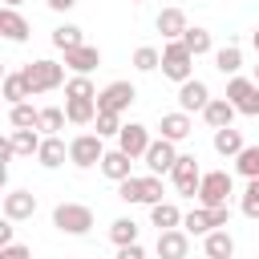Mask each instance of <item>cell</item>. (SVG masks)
I'll return each instance as SVG.
<instances>
[{
	"label": "cell",
	"instance_id": "obj_1",
	"mask_svg": "<svg viewBox=\"0 0 259 259\" xmlns=\"http://www.w3.org/2000/svg\"><path fill=\"white\" fill-rule=\"evenodd\" d=\"M65 69H69V65H57V61L40 57V61H28L20 73H24L28 89H32V97H40V93H53V89L65 85Z\"/></svg>",
	"mask_w": 259,
	"mask_h": 259
},
{
	"label": "cell",
	"instance_id": "obj_2",
	"mask_svg": "<svg viewBox=\"0 0 259 259\" xmlns=\"http://www.w3.org/2000/svg\"><path fill=\"white\" fill-rule=\"evenodd\" d=\"M53 227L61 235H89L93 231V210L85 202H57L53 206Z\"/></svg>",
	"mask_w": 259,
	"mask_h": 259
},
{
	"label": "cell",
	"instance_id": "obj_3",
	"mask_svg": "<svg viewBox=\"0 0 259 259\" xmlns=\"http://www.w3.org/2000/svg\"><path fill=\"white\" fill-rule=\"evenodd\" d=\"M219 227H231V202L227 206H194L182 214V231L186 235H210Z\"/></svg>",
	"mask_w": 259,
	"mask_h": 259
},
{
	"label": "cell",
	"instance_id": "obj_4",
	"mask_svg": "<svg viewBox=\"0 0 259 259\" xmlns=\"http://www.w3.org/2000/svg\"><path fill=\"white\" fill-rule=\"evenodd\" d=\"M162 77H170V81H190L194 77V53L182 45V40H166L162 45Z\"/></svg>",
	"mask_w": 259,
	"mask_h": 259
},
{
	"label": "cell",
	"instance_id": "obj_5",
	"mask_svg": "<svg viewBox=\"0 0 259 259\" xmlns=\"http://www.w3.org/2000/svg\"><path fill=\"white\" fill-rule=\"evenodd\" d=\"M231 194H235L231 174H227V170H206L202 182H198V194H194V198H198V206H227Z\"/></svg>",
	"mask_w": 259,
	"mask_h": 259
},
{
	"label": "cell",
	"instance_id": "obj_6",
	"mask_svg": "<svg viewBox=\"0 0 259 259\" xmlns=\"http://www.w3.org/2000/svg\"><path fill=\"white\" fill-rule=\"evenodd\" d=\"M117 198L121 202H146V206H154V202H162V178L158 174H146V178H121L117 182Z\"/></svg>",
	"mask_w": 259,
	"mask_h": 259
},
{
	"label": "cell",
	"instance_id": "obj_7",
	"mask_svg": "<svg viewBox=\"0 0 259 259\" xmlns=\"http://www.w3.org/2000/svg\"><path fill=\"white\" fill-rule=\"evenodd\" d=\"M101 158H105V138H101V134H77V138L69 142V162H73L77 170L101 166Z\"/></svg>",
	"mask_w": 259,
	"mask_h": 259
},
{
	"label": "cell",
	"instance_id": "obj_8",
	"mask_svg": "<svg viewBox=\"0 0 259 259\" xmlns=\"http://www.w3.org/2000/svg\"><path fill=\"white\" fill-rule=\"evenodd\" d=\"M255 97H259V85H255V77H231L227 81V101L239 109V113H247V117H255L259 113V105H255Z\"/></svg>",
	"mask_w": 259,
	"mask_h": 259
},
{
	"label": "cell",
	"instance_id": "obj_9",
	"mask_svg": "<svg viewBox=\"0 0 259 259\" xmlns=\"http://www.w3.org/2000/svg\"><path fill=\"white\" fill-rule=\"evenodd\" d=\"M170 182H174V190L178 194H198V182H202V170H198V158L194 154H178V162H174V170H170Z\"/></svg>",
	"mask_w": 259,
	"mask_h": 259
},
{
	"label": "cell",
	"instance_id": "obj_10",
	"mask_svg": "<svg viewBox=\"0 0 259 259\" xmlns=\"http://www.w3.org/2000/svg\"><path fill=\"white\" fill-rule=\"evenodd\" d=\"M134 97H138V89H134L130 81H109V85L97 93V109H105V113H125V109L134 105Z\"/></svg>",
	"mask_w": 259,
	"mask_h": 259
},
{
	"label": "cell",
	"instance_id": "obj_11",
	"mask_svg": "<svg viewBox=\"0 0 259 259\" xmlns=\"http://www.w3.org/2000/svg\"><path fill=\"white\" fill-rule=\"evenodd\" d=\"M150 130L142 125V121H125L121 125V134H117V150H125L130 158H146V150H150Z\"/></svg>",
	"mask_w": 259,
	"mask_h": 259
},
{
	"label": "cell",
	"instance_id": "obj_12",
	"mask_svg": "<svg viewBox=\"0 0 259 259\" xmlns=\"http://www.w3.org/2000/svg\"><path fill=\"white\" fill-rule=\"evenodd\" d=\"M174 146H178V142H170V138L150 142V150H146L150 174H170V170H174V162H178V150H174Z\"/></svg>",
	"mask_w": 259,
	"mask_h": 259
},
{
	"label": "cell",
	"instance_id": "obj_13",
	"mask_svg": "<svg viewBox=\"0 0 259 259\" xmlns=\"http://www.w3.org/2000/svg\"><path fill=\"white\" fill-rule=\"evenodd\" d=\"M206 101H210L206 81L190 77V81H182V85H178V109H186V113H202V109H206Z\"/></svg>",
	"mask_w": 259,
	"mask_h": 259
},
{
	"label": "cell",
	"instance_id": "obj_14",
	"mask_svg": "<svg viewBox=\"0 0 259 259\" xmlns=\"http://www.w3.org/2000/svg\"><path fill=\"white\" fill-rule=\"evenodd\" d=\"M32 214H36V194H32V190H8V194H4V219L24 223V219H32Z\"/></svg>",
	"mask_w": 259,
	"mask_h": 259
},
{
	"label": "cell",
	"instance_id": "obj_15",
	"mask_svg": "<svg viewBox=\"0 0 259 259\" xmlns=\"http://www.w3.org/2000/svg\"><path fill=\"white\" fill-rule=\"evenodd\" d=\"M186 251H190V235L182 227L158 231V259H186Z\"/></svg>",
	"mask_w": 259,
	"mask_h": 259
},
{
	"label": "cell",
	"instance_id": "obj_16",
	"mask_svg": "<svg viewBox=\"0 0 259 259\" xmlns=\"http://www.w3.org/2000/svg\"><path fill=\"white\" fill-rule=\"evenodd\" d=\"M28 32H32V24L16 12V8H0V36L4 40H12V45H20V40H28Z\"/></svg>",
	"mask_w": 259,
	"mask_h": 259
},
{
	"label": "cell",
	"instance_id": "obj_17",
	"mask_svg": "<svg viewBox=\"0 0 259 259\" xmlns=\"http://www.w3.org/2000/svg\"><path fill=\"white\" fill-rule=\"evenodd\" d=\"M154 28L162 32V40H182V32H186L190 24H186V12H182V8H162L158 20H154Z\"/></svg>",
	"mask_w": 259,
	"mask_h": 259
},
{
	"label": "cell",
	"instance_id": "obj_18",
	"mask_svg": "<svg viewBox=\"0 0 259 259\" xmlns=\"http://www.w3.org/2000/svg\"><path fill=\"white\" fill-rule=\"evenodd\" d=\"M65 65L73 73H93L101 65V49L97 45H77V49H65Z\"/></svg>",
	"mask_w": 259,
	"mask_h": 259
},
{
	"label": "cell",
	"instance_id": "obj_19",
	"mask_svg": "<svg viewBox=\"0 0 259 259\" xmlns=\"http://www.w3.org/2000/svg\"><path fill=\"white\" fill-rule=\"evenodd\" d=\"M162 138H170V142H186L190 138V130H194V121H190V113L186 109H174V113H162Z\"/></svg>",
	"mask_w": 259,
	"mask_h": 259
},
{
	"label": "cell",
	"instance_id": "obj_20",
	"mask_svg": "<svg viewBox=\"0 0 259 259\" xmlns=\"http://www.w3.org/2000/svg\"><path fill=\"white\" fill-rule=\"evenodd\" d=\"M65 158H69V142H61L57 134H49V138L40 142V150H36V162H40L45 170H57V166H65Z\"/></svg>",
	"mask_w": 259,
	"mask_h": 259
},
{
	"label": "cell",
	"instance_id": "obj_21",
	"mask_svg": "<svg viewBox=\"0 0 259 259\" xmlns=\"http://www.w3.org/2000/svg\"><path fill=\"white\" fill-rule=\"evenodd\" d=\"M65 117L73 125H93L97 117V97H65Z\"/></svg>",
	"mask_w": 259,
	"mask_h": 259
},
{
	"label": "cell",
	"instance_id": "obj_22",
	"mask_svg": "<svg viewBox=\"0 0 259 259\" xmlns=\"http://www.w3.org/2000/svg\"><path fill=\"white\" fill-rule=\"evenodd\" d=\"M235 113H239V109H235L227 97H210V101H206V109H202V121H206L210 130H223V125H231V121H235Z\"/></svg>",
	"mask_w": 259,
	"mask_h": 259
},
{
	"label": "cell",
	"instance_id": "obj_23",
	"mask_svg": "<svg viewBox=\"0 0 259 259\" xmlns=\"http://www.w3.org/2000/svg\"><path fill=\"white\" fill-rule=\"evenodd\" d=\"M202 251H206V259H231V255H235V239H231V231L219 227V231L202 235Z\"/></svg>",
	"mask_w": 259,
	"mask_h": 259
},
{
	"label": "cell",
	"instance_id": "obj_24",
	"mask_svg": "<svg viewBox=\"0 0 259 259\" xmlns=\"http://www.w3.org/2000/svg\"><path fill=\"white\" fill-rule=\"evenodd\" d=\"M130 166H134V158H130L125 150H105V158H101V174H105L109 182L130 178Z\"/></svg>",
	"mask_w": 259,
	"mask_h": 259
},
{
	"label": "cell",
	"instance_id": "obj_25",
	"mask_svg": "<svg viewBox=\"0 0 259 259\" xmlns=\"http://www.w3.org/2000/svg\"><path fill=\"white\" fill-rule=\"evenodd\" d=\"M150 223L158 227V231H174V227H182V210H178V202H154L150 206Z\"/></svg>",
	"mask_w": 259,
	"mask_h": 259
},
{
	"label": "cell",
	"instance_id": "obj_26",
	"mask_svg": "<svg viewBox=\"0 0 259 259\" xmlns=\"http://www.w3.org/2000/svg\"><path fill=\"white\" fill-rule=\"evenodd\" d=\"M247 142H243V134L235 130V125H223V130H214V154H223V158H239V150H243Z\"/></svg>",
	"mask_w": 259,
	"mask_h": 259
},
{
	"label": "cell",
	"instance_id": "obj_27",
	"mask_svg": "<svg viewBox=\"0 0 259 259\" xmlns=\"http://www.w3.org/2000/svg\"><path fill=\"white\" fill-rule=\"evenodd\" d=\"M214 69H219L223 77H235V73L243 69V49H239V45H223V49H214Z\"/></svg>",
	"mask_w": 259,
	"mask_h": 259
},
{
	"label": "cell",
	"instance_id": "obj_28",
	"mask_svg": "<svg viewBox=\"0 0 259 259\" xmlns=\"http://www.w3.org/2000/svg\"><path fill=\"white\" fill-rule=\"evenodd\" d=\"M0 89H4V101H8V105H20V101H28V97H32V89H28V81H24V73H20V69H16V73H8Z\"/></svg>",
	"mask_w": 259,
	"mask_h": 259
},
{
	"label": "cell",
	"instance_id": "obj_29",
	"mask_svg": "<svg viewBox=\"0 0 259 259\" xmlns=\"http://www.w3.org/2000/svg\"><path fill=\"white\" fill-rule=\"evenodd\" d=\"M8 121H12V130H40V109H32L28 101L8 105Z\"/></svg>",
	"mask_w": 259,
	"mask_h": 259
},
{
	"label": "cell",
	"instance_id": "obj_30",
	"mask_svg": "<svg viewBox=\"0 0 259 259\" xmlns=\"http://www.w3.org/2000/svg\"><path fill=\"white\" fill-rule=\"evenodd\" d=\"M182 45L194 53V57H202V53H210L214 49V40H210V32L206 28H198V24H190L186 32H182Z\"/></svg>",
	"mask_w": 259,
	"mask_h": 259
},
{
	"label": "cell",
	"instance_id": "obj_31",
	"mask_svg": "<svg viewBox=\"0 0 259 259\" xmlns=\"http://www.w3.org/2000/svg\"><path fill=\"white\" fill-rule=\"evenodd\" d=\"M8 142H12V150H16V154H28V158H32V154L40 150V142H45V138H40L36 130H12V134H8Z\"/></svg>",
	"mask_w": 259,
	"mask_h": 259
},
{
	"label": "cell",
	"instance_id": "obj_32",
	"mask_svg": "<svg viewBox=\"0 0 259 259\" xmlns=\"http://www.w3.org/2000/svg\"><path fill=\"white\" fill-rule=\"evenodd\" d=\"M53 45L65 53V49H77V45H85V32L77 28V24H57L53 28Z\"/></svg>",
	"mask_w": 259,
	"mask_h": 259
},
{
	"label": "cell",
	"instance_id": "obj_33",
	"mask_svg": "<svg viewBox=\"0 0 259 259\" xmlns=\"http://www.w3.org/2000/svg\"><path fill=\"white\" fill-rule=\"evenodd\" d=\"M134 69H138V73H154V69H162V49H154V45L134 49Z\"/></svg>",
	"mask_w": 259,
	"mask_h": 259
},
{
	"label": "cell",
	"instance_id": "obj_34",
	"mask_svg": "<svg viewBox=\"0 0 259 259\" xmlns=\"http://www.w3.org/2000/svg\"><path fill=\"white\" fill-rule=\"evenodd\" d=\"M109 239H113L117 247L138 243V223H134V219H113V223H109Z\"/></svg>",
	"mask_w": 259,
	"mask_h": 259
},
{
	"label": "cell",
	"instance_id": "obj_35",
	"mask_svg": "<svg viewBox=\"0 0 259 259\" xmlns=\"http://www.w3.org/2000/svg\"><path fill=\"white\" fill-rule=\"evenodd\" d=\"M235 170L243 178H259V146H243L239 158H235Z\"/></svg>",
	"mask_w": 259,
	"mask_h": 259
},
{
	"label": "cell",
	"instance_id": "obj_36",
	"mask_svg": "<svg viewBox=\"0 0 259 259\" xmlns=\"http://www.w3.org/2000/svg\"><path fill=\"white\" fill-rule=\"evenodd\" d=\"M101 89H93V81H89V73H73L69 81H65V97H97Z\"/></svg>",
	"mask_w": 259,
	"mask_h": 259
},
{
	"label": "cell",
	"instance_id": "obj_37",
	"mask_svg": "<svg viewBox=\"0 0 259 259\" xmlns=\"http://www.w3.org/2000/svg\"><path fill=\"white\" fill-rule=\"evenodd\" d=\"M239 210H243L247 219H259V178H247L243 198H239Z\"/></svg>",
	"mask_w": 259,
	"mask_h": 259
},
{
	"label": "cell",
	"instance_id": "obj_38",
	"mask_svg": "<svg viewBox=\"0 0 259 259\" xmlns=\"http://www.w3.org/2000/svg\"><path fill=\"white\" fill-rule=\"evenodd\" d=\"M93 125H97V134H101V138H117L125 121H121V113H105V109H97Z\"/></svg>",
	"mask_w": 259,
	"mask_h": 259
},
{
	"label": "cell",
	"instance_id": "obj_39",
	"mask_svg": "<svg viewBox=\"0 0 259 259\" xmlns=\"http://www.w3.org/2000/svg\"><path fill=\"white\" fill-rule=\"evenodd\" d=\"M65 121H69V117H65V109H61V105H45V109H40V130H45V134L65 130Z\"/></svg>",
	"mask_w": 259,
	"mask_h": 259
},
{
	"label": "cell",
	"instance_id": "obj_40",
	"mask_svg": "<svg viewBox=\"0 0 259 259\" xmlns=\"http://www.w3.org/2000/svg\"><path fill=\"white\" fill-rule=\"evenodd\" d=\"M0 259H32V251L24 243H8V247H0Z\"/></svg>",
	"mask_w": 259,
	"mask_h": 259
},
{
	"label": "cell",
	"instance_id": "obj_41",
	"mask_svg": "<svg viewBox=\"0 0 259 259\" xmlns=\"http://www.w3.org/2000/svg\"><path fill=\"white\" fill-rule=\"evenodd\" d=\"M113 259H146V251H142V243H130V247H117Z\"/></svg>",
	"mask_w": 259,
	"mask_h": 259
},
{
	"label": "cell",
	"instance_id": "obj_42",
	"mask_svg": "<svg viewBox=\"0 0 259 259\" xmlns=\"http://www.w3.org/2000/svg\"><path fill=\"white\" fill-rule=\"evenodd\" d=\"M12 231H16V227H12V219H4V223H0V247L16 243V239H12Z\"/></svg>",
	"mask_w": 259,
	"mask_h": 259
},
{
	"label": "cell",
	"instance_id": "obj_43",
	"mask_svg": "<svg viewBox=\"0 0 259 259\" xmlns=\"http://www.w3.org/2000/svg\"><path fill=\"white\" fill-rule=\"evenodd\" d=\"M45 4H49V8H53V12H69V8H73V4H77V0H45Z\"/></svg>",
	"mask_w": 259,
	"mask_h": 259
},
{
	"label": "cell",
	"instance_id": "obj_44",
	"mask_svg": "<svg viewBox=\"0 0 259 259\" xmlns=\"http://www.w3.org/2000/svg\"><path fill=\"white\" fill-rule=\"evenodd\" d=\"M251 45H255V53H259V28H255V32H251Z\"/></svg>",
	"mask_w": 259,
	"mask_h": 259
},
{
	"label": "cell",
	"instance_id": "obj_45",
	"mask_svg": "<svg viewBox=\"0 0 259 259\" xmlns=\"http://www.w3.org/2000/svg\"><path fill=\"white\" fill-rule=\"evenodd\" d=\"M4 4H8V8H16V4H20V0H4Z\"/></svg>",
	"mask_w": 259,
	"mask_h": 259
},
{
	"label": "cell",
	"instance_id": "obj_46",
	"mask_svg": "<svg viewBox=\"0 0 259 259\" xmlns=\"http://www.w3.org/2000/svg\"><path fill=\"white\" fill-rule=\"evenodd\" d=\"M255 85H259V65H255Z\"/></svg>",
	"mask_w": 259,
	"mask_h": 259
},
{
	"label": "cell",
	"instance_id": "obj_47",
	"mask_svg": "<svg viewBox=\"0 0 259 259\" xmlns=\"http://www.w3.org/2000/svg\"><path fill=\"white\" fill-rule=\"evenodd\" d=\"M130 4H146V0H130Z\"/></svg>",
	"mask_w": 259,
	"mask_h": 259
},
{
	"label": "cell",
	"instance_id": "obj_48",
	"mask_svg": "<svg viewBox=\"0 0 259 259\" xmlns=\"http://www.w3.org/2000/svg\"><path fill=\"white\" fill-rule=\"evenodd\" d=\"M255 105H259V97H255ZM255 117H259V113H255Z\"/></svg>",
	"mask_w": 259,
	"mask_h": 259
}]
</instances>
